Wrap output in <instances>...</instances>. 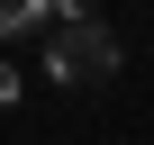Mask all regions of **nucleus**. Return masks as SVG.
<instances>
[{
	"mask_svg": "<svg viewBox=\"0 0 154 145\" xmlns=\"http://www.w3.org/2000/svg\"><path fill=\"white\" fill-rule=\"evenodd\" d=\"M45 72H54V82H109V72H118V36H109L91 9H54V27H45Z\"/></svg>",
	"mask_w": 154,
	"mask_h": 145,
	"instance_id": "f257e3e1",
	"label": "nucleus"
},
{
	"mask_svg": "<svg viewBox=\"0 0 154 145\" xmlns=\"http://www.w3.org/2000/svg\"><path fill=\"white\" fill-rule=\"evenodd\" d=\"M27 27H54L45 0H0V36H27Z\"/></svg>",
	"mask_w": 154,
	"mask_h": 145,
	"instance_id": "f03ea898",
	"label": "nucleus"
},
{
	"mask_svg": "<svg viewBox=\"0 0 154 145\" xmlns=\"http://www.w3.org/2000/svg\"><path fill=\"white\" fill-rule=\"evenodd\" d=\"M9 100H18V72H9V63H0V109H9Z\"/></svg>",
	"mask_w": 154,
	"mask_h": 145,
	"instance_id": "7ed1b4c3",
	"label": "nucleus"
}]
</instances>
